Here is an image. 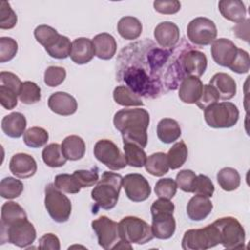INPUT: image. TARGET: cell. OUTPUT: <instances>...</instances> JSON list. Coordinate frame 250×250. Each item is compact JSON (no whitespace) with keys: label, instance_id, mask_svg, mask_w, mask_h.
<instances>
[{"label":"cell","instance_id":"1","mask_svg":"<svg viewBox=\"0 0 250 250\" xmlns=\"http://www.w3.org/2000/svg\"><path fill=\"white\" fill-rule=\"evenodd\" d=\"M188 45L164 49L150 40L130 44L119 54L117 78L140 98L155 99L176 90L185 78L180 56Z\"/></svg>","mask_w":250,"mask_h":250},{"label":"cell","instance_id":"2","mask_svg":"<svg viewBox=\"0 0 250 250\" xmlns=\"http://www.w3.org/2000/svg\"><path fill=\"white\" fill-rule=\"evenodd\" d=\"M149 122V113L144 108H123L113 116V125L121 133L123 143H133L143 148L147 145Z\"/></svg>","mask_w":250,"mask_h":250},{"label":"cell","instance_id":"3","mask_svg":"<svg viewBox=\"0 0 250 250\" xmlns=\"http://www.w3.org/2000/svg\"><path fill=\"white\" fill-rule=\"evenodd\" d=\"M123 184L120 174L105 171L102 174L96 187L91 191V197L95 201V213L97 208L110 210L117 204L119 193Z\"/></svg>","mask_w":250,"mask_h":250},{"label":"cell","instance_id":"4","mask_svg":"<svg viewBox=\"0 0 250 250\" xmlns=\"http://www.w3.org/2000/svg\"><path fill=\"white\" fill-rule=\"evenodd\" d=\"M92 229L95 231L99 245L105 249H132L130 243L122 241L119 234L118 223L109 219L106 216H101L100 218L92 221Z\"/></svg>","mask_w":250,"mask_h":250},{"label":"cell","instance_id":"5","mask_svg":"<svg viewBox=\"0 0 250 250\" xmlns=\"http://www.w3.org/2000/svg\"><path fill=\"white\" fill-rule=\"evenodd\" d=\"M119 234L122 241L130 244H146L153 239L151 226L139 217L127 216L118 223Z\"/></svg>","mask_w":250,"mask_h":250},{"label":"cell","instance_id":"6","mask_svg":"<svg viewBox=\"0 0 250 250\" xmlns=\"http://www.w3.org/2000/svg\"><path fill=\"white\" fill-rule=\"evenodd\" d=\"M239 118L237 106L230 102H221L209 105L204 109V119L211 128H230Z\"/></svg>","mask_w":250,"mask_h":250},{"label":"cell","instance_id":"7","mask_svg":"<svg viewBox=\"0 0 250 250\" xmlns=\"http://www.w3.org/2000/svg\"><path fill=\"white\" fill-rule=\"evenodd\" d=\"M220 236V244L226 249H241L245 247V230L234 217L227 216L213 223Z\"/></svg>","mask_w":250,"mask_h":250},{"label":"cell","instance_id":"8","mask_svg":"<svg viewBox=\"0 0 250 250\" xmlns=\"http://www.w3.org/2000/svg\"><path fill=\"white\" fill-rule=\"evenodd\" d=\"M1 226V244L12 243L21 248H27L36 238L34 226L27 220L21 219L10 226Z\"/></svg>","mask_w":250,"mask_h":250},{"label":"cell","instance_id":"9","mask_svg":"<svg viewBox=\"0 0 250 250\" xmlns=\"http://www.w3.org/2000/svg\"><path fill=\"white\" fill-rule=\"evenodd\" d=\"M44 203L48 214L55 222L64 223L68 221L72 209L71 201L54 184L46 186Z\"/></svg>","mask_w":250,"mask_h":250},{"label":"cell","instance_id":"10","mask_svg":"<svg viewBox=\"0 0 250 250\" xmlns=\"http://www.w3.org/2000/svg\"><path fill=\"white\" fill-rule=\"evenodd\" d=\"M220 244L219 231L212 223L202 229H188L182 238L184 250H206Z\"/></svg>","mask_w":250,"mask_h":250},{"label":"cell","instance_id":"11","mask_svg":"<svg viewBox=\"0 0 250 250\" xmlns=\"http://www.w3.org/2000/svg\"><path fill=\"white\" fill-rule=\"evenodd\" d=\"M217 26L213 21L205 17H197L189 21L187 27L188 40L196 46H207L217 37Z\"/></svg>","mask_w":250,"mask_h":250},{"label":"cell","instance_id":"12","mask_svg":"<svg viewBox=\"0 0 250 250\" xmlns=\"http://www.w3.org/2000/svg\"><path fill=\"white\" fill-rule=\"evenodd\" d=\"M94 155L108 169L117 171L127 166L124 154L110 140H99L94 146Z\"/></svg>","mask_w":250,"mask_h":250},{"label":"cell","instance_id":"13","mask_svg":"<svg viewBox=\"0 0 250 250\" xmlns=\"http://www.w3.org/2000/svg\"><path fill=\"white\" fill-rule=\"evenodd\" d=\"M180 62L185 77H200L207 68V58L203 52L188 45L180 56Z\"/></svg>","mask_w":250,"mask_h":250},{"label":"cell","instance_id":"14","mask_svg":"<svg viewBox=\"0 0 250 250\" xmlns=\"http://www.w3.org/2000/svg\"><path fill=\"white\" fill-rule=\"evenodd\" d=\"M122 187L125 189L127 197L133 202L145 201L151 193L148 181L143 175L138 173L126 175L123 178Z\"/></svg>","mask_w":250,"mask_h":250},{"label":"cell","instance_id":"15","mask_svg":"<svg viewBox=\"0 0 250 250\" xmlns=\"http://www.w3.org/2000/svg\"><path fill=\"white\" fill-rule=\"evenodd\" d=\"M236 45L229 39H215L211 45V55L214 62L224 67H229L237 54Z\"/></svg>","mask_w":250,"mask_h":250},{"label":"cell","instance_id":"16","mask_svg":"<svg viewBox=\"0 0 250 250\" xmlns=\"http://www.w3.org/2000/svg\"><path fill=\"white\" fill-rule=\"evenodd\" d=\"M9 169L17 178L27 179L34 176L36 173L37 163L31 155L20 152L12 156L9 163Z\"/></svg>","mask_w":250,"mask_h":250},{"label":"cell","instance_id":"17","mask_svg":"<svg viewBox=\"0 0 250 250\" xmlns=\"http://www.w3.org/2000/svg\"><path fill=\"white\" fill-rule=\"evenodd\" d=\"M174 213L160 212L151 214L152 224L151 230L154 237L158 239H169L176 230V221Z\"/></svg>","mask_w":250,"mask_h":250},{"label":"cell","instance_id":"18","mask_svg":"<svg viewBox=\"0 0 250 250\" xmlns=\"http://www.w3.org/2000/svg\"><path fill=\"white\" fill-rule=\"evenodd\" d=\"M48 106L56 114L68 116L72 115L77 110V102L73 96L66 92L53 93L48 99Z\"/></svg>","mask_w":250,"mask_h":250},{"label":"cell","instance_id":"19","mask_svg":"<svg viewBox=\"0 0 250 250\" xmlns=\"http://www.w3.org/2000/svg\"><path fill=\"white\" fill-rule=\"evenodd\" d=\"M153 35L161 48L172 49L180 40V29L172 21H162L154 28Z\"/></svg>","mask_w":250,"mask_h":250},{"label":"cell","instance_id":"20","mask_svg":"<svg viewBox=\"0 0 250 250\" xmlns=\"http://www.w3.org/2000/svg\"><path fill=\"white\" fill-rule=\"evenodd\" d=\"M203 89L202 81L199 77L187 76L179 85V98L185 104H196Z\"/></svg>","mask_w":250,"mask_h":250},{"label":"cell","instance_id":"21","mask_svg":"<svg viewBox=\"0 0 250 250\" xmlns=\"http://www.w3.org/2000/svg\"><path fill=\"white\" fill-rule=\"evenodd\" d=\"M95 56L92 40L86 37H79L71 42L70 59L76 64H85L92 61Z\"/></svg>","mask_w":250,"mask_h":250},{"label":"cell","instance_id":"22","mask_svg":"<svg viewBox=\"0 0 250 250\" xmlns=\"http://www.w3.org/2000/svg\"><path fill=\"white\" fill-rule=\"evenodd\" d=\"M95 56L101 60L107 61L114 57L117 49V43L114 37L106 32L97 34L93 40Z\"/></svg>","mask_w":250,"mask_h":250},{"label":"cell","instance_id":"23","mask_svg":"<svg viewBox=\"0 0 250 250\" xmlns=\"http://www.w3.org/2000/svg\"><path fill=\"white\" fill-rule=\"evenodd\" d=\"M213 210V203L209 197L195 194L193 195L188 205L187 214L191 221H202L206 219Z\"/></svg>","mask_w":250,"mask_h":250},{"label":"cell","instance_id":"24","mask_svg":"<svg viewBox=\"0 0 250 250\" xmlns=\"http://www.w3.org/2000/svg\"><path fill=\"white\" fill-rule=\"evenodd\" d=\"M209 85H211L219 94L220 100L228 101L236 94V82L234 79L224 72H218L213 75Z\"/></svg>","mask_w":250,"mask_h":250},{"label":"cell","instance_id":"25","mask_svg":"<svg viewBox=\"0 0 250 250\" xmlns=\"http://www.w3.org/2000/svg\"><path fill=\"white\" fill-rule=\"evenodd\" d=\"M1 128L6 136L18 139L25 132L26 118L21 112H12L2 118Z\"/></svg>","mask_w":250,"mask_h":250},{"label":"cell","instance_id":"26","mask_svg":"<svg viewBox=\"0 0 250 250\" xmlns=\"http://www.w3.org/2000/svg\"><path fill=\"white\" fill-rule=\"evenodd\" d=\"M221 15L232 22H241L246 19L245 4L239 0H221L218 4Z\"/></svg>","mask_w":250,"mask_h":250},{"label":"cell","instance_id":"27","mask_svg":"<svg viewBox=\"0 0 250 250\" xmlns=\"http://www.w3.org/2000/svg\"><path fill=\"white\" fill-rule=\"evenodd\" d=\"M62 151L64 157L70 161H77L85 155L86 145L84 140L77 135H70L63 139L62 145Z\"/></svg>","mask_w":250,"mask_h":250},{"label":"cell","instance_id":"28","mask_svg":"<svg viewBox=\"0 0 250 250\" xmlns=\"http://www.w3.org/2000/svg\"><path fill=\"white\" fill-rule=\"evenodd\" d=\"M158 139L164 144H171L177 141L182 134L180 124L172 118L161 119L156 128Z\"/></svg>","mask_w":250,"mask_h":250},{"label":"cell","instance_id":"29","mask_svg":"<svg viewBox=\"0 0 250 250\" xmlns=\"http://www.w3.org/2000/svg\"><path fill=\"white\" fill-rule=\"evenodd\" d=\"M119 35L126 40H135L140 37L143 31L142 22L135 17L126 16L119 20L117 23Z\"/></svg>","mask_w":250,"mask_h":250},{"label":"cell","instance_id":"30","mask_svg":"<svg viewBox=\"0 0 250 250\" xmlns=\"http://www.w3.org/2000/svg\"><path fill=\"white\" fill-rule=\"evenodd\" d=\"M146 170L152 176L162 177L169 171L167 154L164 152H155L146 157L145 163Z\"/></svg>","mask_w":250,"mask_h":250},{"label":"cell","instance_id":"31","mask_svg":"<svg viewBox=\"0 0 250 250\" xmlns=\"http://www.w3.org/2000/svg\"><path fill=\"white\" fill-rule=\"evenodd\" d=\"M27 218L24 209L17 202L7 201L1 207V224L2 226H10L15 222Z\"/></svg>","mask_w":250,"mask_h":250},{"label":"cell","instance_id":"32","mask_svg":"<svg viewBox=\"0 0 250 250\" xmlns=\"http://www.w3.org/2000/svg\"><path fill=\"white\" fill-rule=\"evenodd\" d=\"M217 182L223 190L232 191L240 186V175L236 169L225 167L218 172Z\"/></svg>","mask_w":250,"mask_h":250},{"label":"cell","instance_id":"33","mask_svg":"<svg viewBox=\"0 0 250 250\" xmlns=\"http://www.w3.org/2000/svg\"><path fill=\"white\" fill-rule=\"evenodd\" d=\"M112 95H113L114 102L122 106H143L144 105L142 99L125 85H120L115 87Z\"/></svg>","mask_w":250,"mask_h":250},{"label":"cell","instance_id":"34","mask_svg":"<svg viewBox=\"0 0 250 250\" xmlns=\"http://www.w3.org/2000/svg\"><path fill=\"white\" fill-rule=\"evenodd\" d=\"M123 150L127 165L136 168H141L145 166L147 156L143 147L139 146L136 144L125 142L123 143Z\"/></svg>","mask_w":250,"mask_h":250},{"label":"cell","instance_id":"35","mask_svg":"<svg viewBox=\"0 0 250 250\" xmlns=\"http://www.w3.org/2000/svg\"><path fill=\"white\" fill-rule=\"evenodd\" d=\"M42 159L47 166L52 168L62 167L66 163L67 160L62 151L61 145L57 143L50 144L43 148Z\"/></svg>","mask_w":250,"mask_h":250},{"label":"cell","instance_id":"36","mask_svg":"<svg viewBox=\"0 0 250 250\" xmlns=\"http://www.w3.org/2000/svg\"><path fill=\"white\" fill-rule=\"evenodd\" d=\"M188 154V146L185 142L180 141L174 144L167 153L169 168H171L172 170H176L182 167L187 161Z\"/></svg>","mask_w":250,"mask_h":250},{"label":"cell","instance_id":"37","mask_svg":"<svg viewBox=\"0 0 250 250\" xmlns=\"http://www.w3.org/2000/svg\"><path fill=\"white\" fill-rule=\"evenodd\" d=\"M48 140V132L44 128L38 126L27 129L23 134V143L31 148H38L45 146Z\"/></svg>","mask_w":250,"mask_h":250},{"label":"cell","instance_id":"38","mask_svg":"<svg viewBox=\"0 0 250 250\" xmlns=\"http://www.w3.org/2000/svg\"><path fill=\"white\" fill-rule=\"evenodd\" d=\"M23 191V184L21 180L13 177H6L0 182V195L5 199L19 197Z\"/></svg>","mask_w":250,"mask_h":250},{"label":"cell","instance_id":"39","mask_svg":"<svg viewBox=\"0 0 250 250\" xmlns=\"http://www.w3.org/2000/svg\"><path fill=\"white\" fill-rule=\"evenodd\" d=\"M45 50L50 57L58 60H63L70 55L71 42L68 37L61 34L59 38L52 45L45 48Z\"/></svg>","mask_w":250,"mask_h":250},{"label":"cell","instance_id":"40","mask_svg":"<svg viewBox=\"0 0 250 250\" xmlns=\"http://www.w3.org/2000/svg\"><path fill=\"white\" fill-rule=\"evenodd\" d=\"M19 99L24 104H36L41 100V89L32 81H24L21 86Z\"/></svg>","mask_w":250,"mask_h":250},{"label":"cell","instance_id":"41","mask_svg":"<svg viewBox=\"0 0 250 250\" xmlns=\"http://www.w3.org/2000/svg\"><path fill=\"white\" fill-rule=\"evenodd\" d=\"M61 34L52 26L47 24H40L34 29V37L36 41L44 48L52 45Z\"/></svg>","mask_w":250,"mask_h":250},{"label":"cell","instance_id":"42","mask_svg":"<svg viewBox=\"0 0 250 250\" xmlns=\"http://www.w3.org/2000/svg\"><path fill=\"white\" fill-rule=\"evenodd\" d=\"M54 185L57 188H59L62 192L66 193H78L81 189L80 186L78 185L76 179L73 175L69 174H59L55 177Z\"/></svg>","mask_w":250,"mask_h":250},{"label":"cell","instance_id":"43","mask_svg":"<svg viewBox=\"0 0 250 250\" xmlns=\"http://www.w3.org/2000/svg\"><path fill=\"white\" fill-rule=\"evenodd\" d=\"M177 184L171 178H163L156 182L154 187V192L159 198L172 199L177 192Z\"/></svg>","mask_w":250,"mask_h":250},{"label":"cell","instance_id":"44","mask_svg":"<svg viewBox=\"0 0 250 250\" xmlns=\"http://www.w3.org/2000/svg\"><path fill=\"white\" fill-rule=\"evenodd\" d=\"M18 21L17 14L7 1L0 2V28L11 29L16 26Z\"/></svg>","mask_w":250,"mask_h":250},{"label":"cell","instance_id":"45","mask_svg":"<svg viewBox=\"0 0 250 250\" xmlns=\"http://www.w3.org/2000/svg\"><path fill=\"white\" fill-rule=\"evenodd\" d=\"M72 175L76 179L81 188L93 187L100 179L98 167H93L89 170H76L72 173Z\"/></svg>","mask_w":250,"mask_h":250},{"label":"cell","instance_id":"46","mask_svg":"<svg viewBox=\"0 0 250 250\" xmlns=\"http://www.w3.org/2000/svg\"><path fill=\"white\" fill-rule=\"evenodd\" d=\"M66 77V71L62 66H49L44 72V83L49 87L61 85Z\"/></svg>","mask_w":250,"mask_h":250},{"label":"cell","instance_id":"47","mask_svg":"<svg viewBox=\"0 0 250 250\" xmlns=\"http://www.w3.org/2000/svg\"><path fill=\"white\" fill-rule=\"evenodd\" d=\"M18 53V43L12 37L0 38V62H7Z\"/></svg>","mask_w":250,"mask_h":250},{"label":"cell","instance_id":"48","mask_svg":"<svg viewBox=\"0 0 250 250\" xmlns=\"http://www.w3.org/2000/svg\"><path fill=\"white\" fill-rule=\"evenodd\" d=\"M196 174L189 169L181 170L176 176L177 187L185 192H193L194 183L196 180Z\"/></svg>","mask_w":250,"mask_h":250},{"label":"cell","instance_id":"49","mask_svg":"<svg viewBox=\"0 0 250 250\" xmlns=\"http://www.w3.org/2000/svg\"><path fill=\"white\" fill-rule=\"evenodd\" d=\"M214 191H215L214 184L207 176L203 174H199L196 176L192 193L210 198L213 196Z\"/></svg>","mask_w":250,"mask_h":250},{"label":"cell","instance_id":"50","mask_svg":"<svg viewBox=\"0 0 250 250\" xmlns=\"http://www.w3.org/2000/svg\"><path fill=\"white\" fill-rule=\"evenodd\" d=\"M229 68L238 74L247 73L250 69V58L248 52L243 49H237V54L232 62V63L229 66Z\"/></svg>","mask_w":250,"mask_h":250},{"label":"cell","instance_id":"51","mask_svg":"<svg viewBox=\"0 0 250 250\" xmlns=\"http://www.w3.org/2000/svg\"><path fill=\"white\" fill-rule=\"evenodd\" d=\"M219 100H220V97H219V94L217 93V91L211 85L206 84V85H203L202 93H201L199 100L196 103V105L200 109L204 110L209 105L218 103Z\"/></svg>","mask_w":250,"mask_h":250},{"label":"cell","instance_id":"52","mask_svg":"<svg viewBox=\"0 0 250 250\" xmlns=\"http://www.w3.org/2000/svg\"><path fill=\"white\" fill-rule=\"evenodd\" d=\"M19 93L12 88L0 85V103L1 105L8 109H14L18 104Z\"/></svg>","mask_w":250,"mask_h":250},{"label":"cell","instance_id":"53","mask_svg":"<svg viewBox=\"0 0 250 250\" xmlns=\"http://www.w3.org/2000/svg\"><path fill=\"white\" fill-rule=\"evenodd\" d=\"M154 10L163 15H173L180 11L181 2L178 0H156L153 2Z\"/></svg>","mask_w":250,"mask_h":250},{"label":"cell","instance_id":"54","mask_svg":"<svg viewBox=\"0 0 250 250\" xmlns=\"http://www.w3.org/2000/svg\"><path fill=\"white\" fill-rule=\"evenodd\" d=\"M21 84L22 82L21 81L19 76L16 75L15 73L9 72V71L0 72V85L12 88L19 93Z\"/></svg>","mask_w":250,"mask_h":250},{"label":"cell","instance_id":"55","mask_svg":"<svg viewBox=\"0 0 250 250\" xmlns=\"http://www.w3.org/2000/svg\"><path fill=\"white\" fill-rule=\"evenodd\" d=\"M39 249H51V250H60L61 244L60 239L54 233H46L39 238L38 241Z\"/></svg>","mask_w":250,"mask_h":250},{"label":"cell","instance_id":"56","mask_svg":"<svg viewBox=\"0 0 250 250\" xmlns=\"http://www.w3.org/2000/svg\"><path fill=\"white\" fill-rule=\"evenodd\" d=\"M232 30L236 37L248 42L249 41V19L246 18L243 21L236 23L233 26Z\"/></svg>","mask_w":250,"mask_h":250}]
</instances>
